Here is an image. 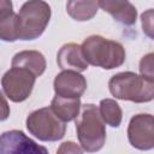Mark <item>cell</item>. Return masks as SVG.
Here are the masks:
<instances>
[{"label": "cell", "instance_id": "277c9868", "mask_svg": "<svg viewBox=\"0 0 154 154\" xmlns=\"http://www.w3.org/2000/svg\"><path fill=\"white\" fill-rule=\"evenodd\" d=\"M18 18V40H35L41 36L51 19V7L40 0L26 1L22 5Z\"/></svg>", "mask_w": 154, "mask_h": 154}, {"label": "cell", "instance_id": "8fae6325", "mask_svg": "<svg viewBox=\"0 0 154 154\" xmlns=\"http://www.w3.org/2000/svg\"><path fill=\"white\" fill-rule=\"evenodd\" d=\"M99 7H101L103 11L108 12L117 22H119L123 25H134L137 18V11L136 7L129 2V1H109V0H102L97 1Z\"/></svg>", "mask_w": 154, "mask_h": 154}, {"label": "cell", "instance_id": "d6986e66", "mask_svg": "<svg viewBox=\"0 0 154 154\" xmlns=\"http://www.w3.org/2000/svg\"><path fill=\"white\" fill-rule=\"evenodd\" d=\"M57 154H83V152H82V148L77 143L72 141H67L60 144Z\"/></svg>", "mask_w": 154, "mask_h": 154}, {"label": "cell", "instance_id": "3957f363", "mask_svg": "<svg viewBox=\"0 0 154 154\" xmlns=\"http://www.w3.org/2000/svg\"><path fill=\"white\" fill-rule=\"evenodd\" d=\"M111 94L119 100L132 102H148L154 97V82L135 72H119L108 82Z\"/></svg>", "mask_w": 154, "mask_h": 154}, {"label": "cell", "instance_id": "9a60e30c", "mask_svg": "<svg viewBox=\"0 0 154 154\" xmlns=\"http://www.w3.org/2000/svg\"><path fill=\"white\" fill-rule=\"evenodd\" d=\"M99 113L103 123L111 125L112 128H118L122 123L123 112L120 106L112 99H103L99 106Z\"/></svg>", "mask_w": 154, "mask_h": 154}, {"label": "cell", "instance_id": "6da1fadb", "mask_svg": "<svg viewBox=\"0 0 154 154\" xmlns=\"http://www.w3.org/2000/svg\"><path fill=\"white\" fill-rule=\"evenodd\" d=\"M81 48L88 65L111 70L122 66L125 61L124 47L119 42L107 40L100 35L87 37Z\"/></svg>", "mask_w": 154, "mask_h": 154}, {"label": "cell", "instance_id": "52a82bcc", "mask_svg": "<svg viewBox=\"0 0 154 154\" xmlns=\"http://www.w3.org/2000/svg\"><path fill=\"white\" fill-rule=\"evenodd\" d=\"M130 144L140 150H150L154 147V119L152 114H137L128 126Z\"/></svg>", "mask_w": 154, "mask_h": 154}, {"label": "cell", "instance_id": "e0dca14e", "mask_svg": "<svg viewBox=\"0 0 154 154\" xmlns=\"http://www.w3.org/2000/svg\"><path fill=\"white\" fill-rule=\"evenodd\" d=\"M153 59H154V54L153 53H148L147 55H144L141 59V61H140V73H141V77L154 82Z\"/></svg>", "mask_w": 154, "mask_h": 154}, {"label": "cell", "instance_id": "5b68a950", "mask_svg": "<svg viewBox=\"0 0 154 154\" xmlns=\"http://www.w3.org/2000/svg\"><path fill=\"white\" fill-rule=\"evenodd\" d=\"M26 128L31 135L45 142L61 140L66 131L65 123L53 113L51 107H43L30 113L26 118Z\"/></svg>", "mask_w": 154, "mask_h": 154}, {"label": "cell", "instance_id": "5bb4252c", "mask_svg": "<svg viewBox=\"0 0 154 154\" xmlns=\"http://www.w3.org/2000/svg\"><path fill=\"white\" fill-rule=\"evenodd\" d=\"M99 8L97 1H69L66 11L75 20L84 22L91 19Z\"/></svg>", "mask_w": 154, "mask_h": 154}, {"label": "cell", "instance_id": "44dd1931", "mask_svg": "<svg viewBox=\"0 0 154 154\" xmlns=\"http://www.w3.org/2000/svg\"><path fill=\"white\" fill-rule=\"evenodd\" d=\"M10 11H13L12 2L8 0H0V14H2L5 12H10Z\"/></svg>", "mask_w": 154, "mask_h": 154}, {"label": "cell", "instance_id": "ac0fdd59", "mask_svg": "<svg viewBox=\"0 0 154 154\" xmlns=\"http://www.w3.org/2000/svg\"><path fill=\"white\" fill-rule=\"evenodd\" d=\"M142 20V29L146 35H148L150 38H153V10L149 8L141 16Z\"/></svg>", "mask_w": 154, "mask_h": 154}, {"label": "cell", "instance_id": "ba28073f", "mask_svg": "<svg viewBox=\"0 0 154 154\" xmlns=\"http://www.w3.org/2000/svg\"><path fill=\"white\" fill-rule=\"evenodd\" d=\"M0 154H48V150L23 131L10 130L0 135Z\"/></svg>", "mask_w": 154, "mask_h": 154}, {"label": "cell", "instance_id": "9c48e42d", "mask_svg": "<svg viewBox=\"0 0 154 154\" xmlns=\"http://www.w3.org/2000/svg\"><path fill=\"white\" fill-rule=\"evenodd\" d=\"M87 89L84 76L75 71H63L54 78L55 95L63 97L79 99Z\"/></svg>", "mask_w": 154, "mask_h": 154}, {"label": "cell", "instance_id": "7a4b0ae2", "mask_svg": "<svg viewBox=\"0 0 154 154\" xmlns=\"http://www.w3.org/2000/svg\"><path fill=\"white\" fill-rule=\"evenodd\" d=\"M76 130L79 144L85 152L94 153L103 147L106 128L95 105L87 103L81 106L79 114L76 118Z\"/></svg>", "mask_w": 154, "mask_h": 154}, {"label": "cell", "instance_id": "4fadbf2b", "mask_svg": "<svg viewBox=\"0 0 154 154\" xmlns=\"http://www.w3.org/2000/svg\"><path fill=\"white\" fill-rule=\"evenodd\" d=\"M81 100L55 95L51 102V109L64 123L76 119L81 111Z\"/></svg>", "mask_w": 154, "mask_h": 154}, {"label": "cell", "instance_id": "2e32d148", "mask_svg": "<svg viewBox=\"0 0 154 154\" xmlns=\"http://www.w3.org/2000/svg\"><path fill=\"white\" fill-rule=\"evenodd\" d=\"M0 40L6 42L18 40V18L13 11L0 14Z\"/></svg>", "mask_w": 154, "mask_h": 154}, {"label": "cell", "instance_id": "30bf717a", "mask_svg": "<svg viewBox=\"0 0 154 154\" xmlns=\"http://www.w3.org/2000/svg\"><path fill=\"white\" fill-rule=\"evenodd\" d=\"M57 63L63 71H75L79 73L88 69V63L83 57L82 48L77 43L64 45L58 52Z\"/></svg>", "mask_w": 154, "mask_h": 154}, {"label": "cell", "instance_id": "8992f818", "mask_svg": "<svg viewBox=\"0 0 154 154\" xmlns=\"http://www.w3.org/2000/svg\"><path fill=\"white\" fill-rule=\"evenodd\" d=\"M36 77L28 70L12 67L1 78V85L6 96L13 102L26 100L35 85Z\"/></svg>", "mask_w": 154, "mask_h": 154}, {"label": "cell", "instance_id": "ffe728a7", "mask_svg": "<svg viewBox=\"0 0 154 154\" xmlns=\"http://www.w3.org/2000/svg\"><path fill=\"white\" fill-rule=\"evenodd\" d=\"M8 116H10V106H8L5 96L0 91V122L6 120L8 118Z\"/></svg>", "mask_w": 154, "mask_h": 154}, {"label": "cell", "instance_id": "7c38bea8", "mask_svg": "<svg viewBox=\"0 0 154 154\" xmlns=\"http://www.w3.org/2000/svg\"><path fill=\"white\" fill-rule=\"evenodd\" d=\"M12 67L28 70L35 77H38L46 70V59L37 51H22L12 58Z\"/></svg>", "mask_w": 154, "mask_h": 154}]
</instances>
